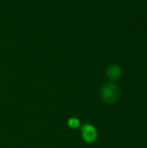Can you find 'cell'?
Listing matches in <instances>:
<instances>
[{"label":"cell","mask_w":147,"mask_h":148,"mask_svg":"<svg viewBox=\"0 0 147 148\" xmlns=\"http://www.w3.org/2000/svg\"><path fill=\"white\" fill-rule=\"evenodd\" d=\"M122 70L118 66H110L107 69V76L111 81H116L121 77Z\"/></svg>","instance_id":"obj_3"},{"label":"cell","mask_w":147,"mask_h":148,"mask_svg":"<svg viewBox=\"0 0 147 148\" xmlns=\"http://www.w3.org/2000/svg\"><path fill=\"white\" fill-rule=\"evenodd\" d=\"M101 97L108 104L116 103L120 97L119 89L113 83H107L101 89Z\"/></svg>","instance_id":"obj_1"},{"label":"cell","mask_w":147,"mask_h":148,"mask_svg":"<svg viewBox=\"0 0 147 148\" xmlns=\"http://www.w3.org/2000/svg\"><path fill=\"white\" fill-rule=\"evenodd\" d=\"M83 137L87 142H93L97 138L96 129L92 125H86L83 128Z\"/></svg>","instance_id":"obj_2"},{"label":"cell","mask_w":147,"mask_h":148,"mask_svg":"<svg viewBox=\"0 0 147 148\" xmlns=\"http://www.w3.org/2000/svg\"><path fill=\"white\" fill-rule=\"evenodd\" d=\"M69 125L71 127H73V128H77V127L80 126V121H79L78 119H76V118H73V119H71V120L69 121Z\"/></svg>","instance_id":"obj_4"}]
</instances>
